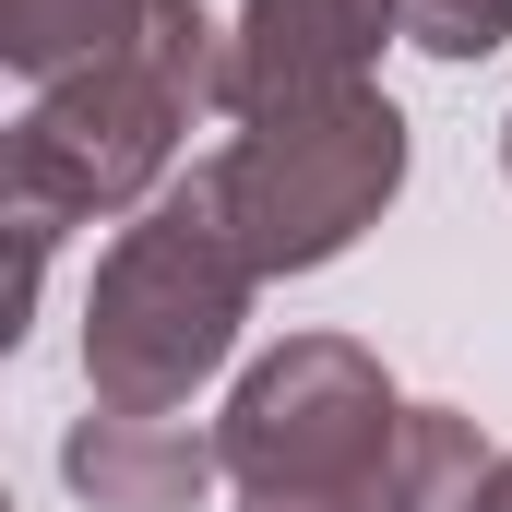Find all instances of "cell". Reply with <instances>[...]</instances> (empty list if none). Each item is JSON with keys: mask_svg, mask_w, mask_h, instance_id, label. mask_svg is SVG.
<instances>
[{"mask_svg": "<svg viewBox=\"0 0 512 512\" xmlns=\"http://www.w3.org/2000/svg\"><path fill=\"white\" fill-rule=\"evenodd\" d=\"M215 453L239 512H477L489 489L477 417L405 405L382 358L346 334H286L239 382Z\"/></svg>", "mask_w": 512, "mask_h": 512, "instance_id": "cell-1", "label": "cell"}, {"mask_svg": "<svg viewBox=\"0 0 512 512\" xmlns=\"http://www.w3.org/2000/svg\"><path fill=\"white\" fill-rule=\"evenodd\" d=\"M203 108H227V24L203 0H155L131 48L36 84V108L12 120V227L60 239L84 215L143 203Z\"/></svg>", "mask_w": 512, "mask_h": 512, "instance_id": "cell-2", "label": "cell"}, {"mask_svg": "<svg viewBox=\"0 0 512 512\" xmlns=\"http://www.w3.org/2000/svg\"><path fill=\"white\" fill-rule=\"evenodd\" d=\"M251 286H262V262L239 251V227L215 203V167L155 191L120 227V251L96 262V298H84V382H96V405L179 417L227 370V346L251 322Z\"/></svg>", "mask_w": 512, "mask_h": 512, "instance_id": "cell-3", "label": "cell"}, {"mask_svg": "<svg viewBox=\"0 0 512 512\" xmlns=\"http://www.w3.org/2000/svg\"><path fill=\"white\" fill-rule=\"evenodd\" d=\"M393 191H405V120L370 84L334 108L251 120L215 155V203L262 274H322L334 251H358V227H382Z\"/></svg>", "mask_w": 512, "mask_h": 512, "instance_id": "cell-4", "label": "cell"}, {"mask_svg": "<svg viewBox=\"0 0 512 512\" xmlns=\"http://www.w3.org/2000/svg\"><path fill=\"white\" fill-rule=\"evenodd\" d=\"M393 36V0H239L227 24V120H286V108H334L370 84Z\"/></svg>", "mask_w": 512, "mask_h": 512, "instance_id": "cell-5", "label": "cell"}, {"mask_svg": "<svg viewBox=\"0 0 512 512\" xmlns=\"http://www.w3.org/2000/svg\"><path fill=\"white\" fill-rule=\"evenodd\" d=\"M60 477H72L96 512H191L215 477H227V453H215V429H191V417H131V405H96V417H72Z\"/></svg>", "mask_w": 512, "mask_h": 512, "instance_id": "cell-6", "label": "cell"}, {"mask_svg": "<svg viewBox=\"0 0 512 512\" xmlns=\"http://www.w3.org/2000/svg\"><path fill=\"white\" fill-rule=\"evenodd\" d=\"M143 12H155V0H0V60L36 72V84H60V72H84V60L131 48Z\"/></svg>", "mask_w": 512, "mask_h": 512, "instance_id": "cell-7", "label": "cell"}, {"mask_svg": "<svg viewBox=\"0 0 512 512\" xmlns=\"http://www.w3.org/2000/svg\"><path fill=\"white\" fill-rule=\"evenodd\" d=\"M393 36L429 60H489L512 48V0H393Z\"/></svg>", "mask_w": 512, "mask_h": 512, "instance_id": "cell-8", "label": "cell"}, {"mask_svg": "<svg viewBox=\"0 0 512 512\" xmlns=\"http://www.w3.org/2000/svg\"><path fill=\"white\" fill-rule=\"evenodd\" d=\"M477 512H512V453L489 465V489H477Z\"/></svg>", "mask_w": 512, "mask_h": 512, "instance_id": "cell-9", "label": "cell"}, {"mask_svg": "<svg viewBox=\"0 0 512 512\" xmlns=\"http://www.w3.org/2000/svg\"><path fill=\"white\" fill-rule=\"evenodd\" d=\"M501 167H512V131H501Z\"/></svg>", "mask_w": 512, "mask_h": 512, "instance_id": "cell-10", "label": "cell"}]
</instances>
